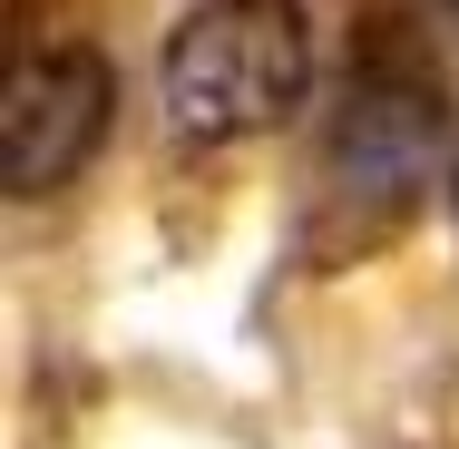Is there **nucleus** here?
<instances>
[{"label":"nucleus","mask_w":459,"mask_h":449,"mask_svg":"<svg viewBox=\"0 0 459 449\" xmlns=\"http://www.w3.org/2000/svg\"><path fill=\"white\" fill-rule=\"evenodd\" d=\"M108 108H117V89H108V59H98L89 39L20 30L10 79H0V177L20 186V195H59L98 157Z\"/></svg>","instance_id":"f03ea898"},{"label":"nucleus","mask_w":459,"mask_h":449,"mask_svg":"<svg viewBox=\"0 0 459 449\" xmlns=\"http://www.w3.org/2000/svg\"><path fill=\"white\" fill-rule=\"evenodd\" d=\"M450 215H459V167H450Z\"/></svg>","instance_id":"20e7f679"},{"label":"nucleus","mask_w":459,"mask_h":449,"mask_svg":"<svg viewBox=\"0 0 459 449\" xmlns=\"http://www.w3.org/2000/svg\"><path fill=\"white\" fill-rule=\"evenodd\" d=\"M313 79V10L303 0H195L157 59L167 127L195 147L264 137L303 108Z\"/></svg>","instance_id":"f257e3e1"},{"label":"nucleus","mask_w":459,"mask_h":449,"mask_svg":"<svg viewBox=\"0 0 459 449\" xmlns=\"http://www.w3.org/2000/svg\"><path fill=\"white\" fill-rule=\"evenodd\" d=\"M333 157H342V186L362 195H401V186L430 177L440 157V79L411 39H371L352 89H342V117H333Z\"/></svg>","instance_id":"7ed1b4c3"},{"label":"nucleus","mask_w":459,"mask_h":449,"mask_svg":"<svg viewBox=\"0 0 459 449\" xmlns=\"http://www.w3.org/2000/svg\"><path fill=\"white\" fill-rule=\"evenodd\" d=\"M450 10H459V0H450Z\"/></svg>","instance_id":"39448f33"}]
</instances>
